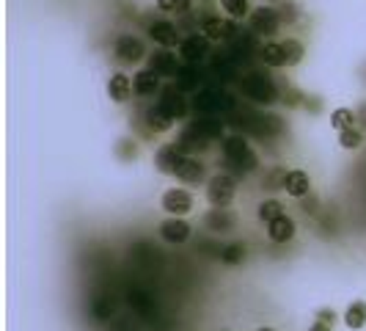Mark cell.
<instances>
[{"mask_svg": "<svg viewBox=\"0 0 366 331\" xmlns=\"http://www.w3.org/2000/svg\"><path fill=\"white\" fill-rule=\"evenodd\" d=\"M157 105L174 119V122H182L188 113H190V102L185 99V94H182V88L179 86H165L163 91H160V99H157Z\"/></svg>", "mask_w": 366, "mask_h": 331, "instance_id": "ba28073f", "label": "cell"}, {"mask_svg": "<svg viewBox=\"0 0 366 331\" xmlns=\"http://www.w3.org/2000/svg\"><path fill=\"white\" fill-rule=\"evenodd\" d=\"M196 75H199V64H182V67H179V72H176V86H179L182 91L199 88Z\"/></svg>", "mask_w": 366, "mask_h": 331, "instance_id": "f1b7e54d", "label": "cell"}, {"mask_svg": "<svg viewBox=\"0 0 366 331\" xmlns=\"http://www.w3.org/2000/svg\"><path fill=\"white\" fill-rule=\"evenodd\" d=\"M185 155H201V152H207L210 147H213V141L210 138H204L201 133H196L190 124L176 136V141H174Z\"/></svg>", "mask_w": 366, "mask_h": 331, "instance_id": "2e32d148", "label": "cell"}, {"mask_svg": "<svg viewBox=\"0 0 366 331\" xmlns=\"http://www.w3.org/2000/svg\"><path fill=\"white\" fill-rule=\"evenodd\" d=\"M284 53H287V67H297L306 56V47L297 42V39H287L284 42Z\"/></svg>", "mask_w": 366, "mask_h": 331, "instance_id": "d590c367", "label": "cell"}, {"mask_svg": "<svg viewBox=\"0 0 366 331\" xmlns=\"http://www.w3.org/2000/svg\"><path fill=\"white\" fill-rule=\"evenodd\" d=\"M308 331H333V329H331V326H322V323H317V321H314V326H311Z\"/></svg>", "mask_w": 366, "mask_h": 331, "instance_id": "60d3db41", "label": "cell"}, {"mask_svg": "<svg viewBox=\"0 0 366 331\" xmlns=\"http://www.w3.org/2000/svg\"><path fill=\"white\" fill-rule=\"evenodd\" d=\"M157 11H168V14H188L190 11V0H154Z\"/></svg>", "mask_w": 366, "mask_h": 331, "instance_id": "8d00e7d4", "label": "cell"}, {"mask_svg": "<svg viewBox=\"0 0 366 331\" xmlns=\"http://www.w3.org/2000/svg\"><path fill=\"white\" fill-rule=\"evenodd\" d=\"M278 17H281V25H294L300 19V8L294 3H281L278 6Z\"/></svg>", "mask_w": 366, "mask_h": 331, "instance_id": "f35d334b", "label": "cell"}, {"mask_svg": "<svg viewBox=\"0 0 366 331\" xmlns=\"http://www.w3.org/2000/svg\"><path fill=\"white\" fill-rule=\"evenodd\" d=\"M339 144H342V150L356 152V150H361V147H364V133H361V130H356V127L342 130V133H339Z\"/></svg>", "mask_w": 366, "mask_h": 331, "instance_id": "4dcf8cb0", "label": "cell"}, {"mask_svg": "<svg viewBox=\"0 0 366 331\" xmlns=\"http://www.w3.org/2000/svg\"><path fill=\"white\" fill-rule=\"evenodd\" d=\"M210 47H213V42L204 33H190V36H185L179 42L176 53H179L182 64H201L210 56Z\"/></svg>", "mask_w": 366, "mask_h": 331, "instance_id": "52a82bcc", "label": "cell"}, {"mask_svg": "<svg viewBox=\"0 0 366 331\" xmlns=\"http://www.w3.org/2000/svg\"><path fill=\"white\" fill-rule=\"evenodd\" d=\"M220 8H223L231 19H242V17H248V14L253 11L248 0H220Z\"/></svg>", "mask_w": 366, "mask_h": 331, "instance_id": "1f68e13d", "label": "cell"}, {"mask_svg": "<svg viewBox=\"0 0 366 331\" xmlns=\"http://www.w3.org/2000/svg\"><path fill=\"white\" fill-rule=\"evenodd\" d=\"M160 78H163V75H157L154 70H141V72H135V78H133V88H135V97H141V99L157 97V94L163 91V86H160Z\"/></svg>", "mask_w": 366, "mask_h": 331, "instance_id": "ac0fdd59", "label": "cell"}, {"mask_svg": "<svg viewBox=\"0 0 366 331\" xmlns=\"http://www.w3.org/2000/svg\"><path fill=\"white\" fill-rule=\"evenodd\" d=\"M344 326L350 331H361L366 326V301H353L344 312Z\"/></svg>", "mask_w": 366, "mask_h": 331, "instance_id": "484cf974", "label": "cell"}, {"mask_svg": "<svg viewBox=\"0 0 366 331\" xmlns=\"http://www.w3.org/2000/svg\"><path fill=\"white\" fill-rule=\"evenodd\" d=\"M294 232H297V227H294V221L287 216V213H281L278 218H273V221L267 224V238H270L273 243H278V246L290 243L294 238Z\"/></svg>", "mask_w": 366, "mask_h": 331, "instance_id": "d6986e66", "label": "cell"}, {"mask_svg": "<svg viewBox=\"0 0 366 331\" xmlns=\"http://www.w3.org/2000/svg\"><path fill=\"white\" fill-rule=\"evenodd\" d=\"M204 177H207V166L201 163L196 155H188L185 163L179 166V171H176V179L185 182V185H199Z\"/></svg>", "mask_w": 366, "mask_h": 331, "instance_id": "603a6c76", "label": "cell"}, {"mask_svg": "<svg viewBox=\"0 0 366 331\" xmlns=\"http://www.w3.org/2000/svg\"><path fill=\"white\" fill-rule=\"evenodd\" d=\"M281 191H287V196H292V199H306L311 193V177L303 168H290V171H284Z\"/></svg>", "mask_w": 366, "mask_h": 331, "instance_id": "5bb4252c", "label": "cell"}, {"mask_svg": "<svg viewBox=\"0 0 366 331\" xmlns=\"http://www.w3.org/2000/svg\"><path fill=\"white\" fill-rule=\"evenodd\" d=\"M248 130L259 138H276V136L284 133V122L273 113H256L253 122H248Z\"/></svg>", "mask_w": 366, "mask_h": 331, "instance_id": "9a60e30c", "label": "cell"}, {"mask_svg": "<svg viewBox=\"0 0 366 331\" xmlns=\"http://www.w3.org/2000/svg\"><path fill=\"white\" fill-rule=\"evenodd\" d=\"M331 124L342 133V130H350V127H356V113L350 111V108H336L333 113H331Z\"/></svg>", "mask_w": 366, "mask_h": 331, "instance_id": "d6a6232c", "label": "cell"}, {"mask_svg": "<svg viewBox=\"0 0 366 331\" xmlns=\"http://www.w3.org/2000/svg\"><path fill=\"white\" fill-rule=\"evenodd\" d=\"M185 152L176 147V144H163L157 152H154V166L160 174H168V177H176L179 166L185 163Z\"/></svg>", "mask_w": 366, "mask_h": 331, "instance_id": "7c38bea8", "label": "cell"}, {"mask_svg": "<svg viewBox=\"0 0 366 331\" xmlns=\"http://www.w3.org/2000/svg\"><path fill=\"white\" fill-rule=\"evenodd\" d=\"M190 127H193L196 133H201L204 138H210V141H223V138H226L223 122H220L218 116H196V119L190 122Z\"/></svg>", "mask_w": 366, "mask_h": 331, "instance_id": "d4e9b609", "label": "cell"}, {"mask_svg": "<svg viewBox=\"0 0 366 331\" xmlns=\"http://www.w3.org/2000/svg\"><path fill=\"white\" fill-rule=\"evenodd\" d=\"M113 58H116L122 67H133V64H138V61L147 58V47H144V42H141L138 36L122 33V36L116 39V45H113Z\"/></svg>", "mask_w": 366, "mask_h": 331, "instance_id": "277c9868", "label": "cell"}, {"mask_svg": "<svg viewBox=\"0 0 366 331\" xmlns=\"http://www.w3.org/2000/svg\"><path fill=\"white\" fill-rule=\"evenodd\" d=\"M204 227H207L210 232L228 235V232L237 229V216H234L231 210H226V207H215V210H210V213L204 216Z\"/></svg>", "mask_w": 366, "mask_h": 331, "instance_id": "e0dca14e", "label": "cell"}, {"mask_svg": "<svg viewBox=\"0 0 366 331\" xmlns=\"http://www.w3.org/2000/svg\"><path fill=\"white\" fill-rule=\"evenodd\" d=\"M240 91H242V97L251 99L253 105H273V102H278V97H281L276 81H273L270 75H265V72H248V75H242Z\"/></svg>", "mask_w": 366, "mask_h": 331, "instance_id": "3957f363", "label": "cell"}, {"mask_svg": "<svg viewBox=\"0 0 366 331\" xmlns=\"http://www.w3.org/2000/svg\"><path fill=\"white\" fill-rule=\"evenodd\" d=\"M110 315H113V301H110L108 296L94 298V304H91V318H94V321H110Z\"/></svg>", "mask_w": 366, "mask_h": 331, "instance_id": "e575fe53", "label": "cell"}, {"mask_svg": "<svg viewBox=\"0 0 366 331\" xmlns=\"http://www.w3.org/2000/svg\"><path fill=\"white\" fill-rule=\"evenodd\" d=\"M199 33H204L210 42H220V39L234 33V22L220 19V17H204L201 25H199Z\"/></svg>", "mask_w": 366, "mask_h": 331, "instance_id": "ffe728a7", "label": "cell"}, {"mask_svg": "<svg viewBox=\"0 0 366 331\" xmlns=\"http://www.w3.org/2000/svg\"><path fill=\"white\" fill-rule=\"evenodd\" d=\"M193 204H196L193 193H188V191H182V188H171V191H165L163 199H160V207H163L168 216H188V213L193 210Z\"/></svg>", "mask_w": 366, "mask_h": 331, "instance_id": "8fae6325", "label": "cell"}, {"mask_svg": "<svg viewBox=\"0 0 366 331\" xmlns=\"http://www.w3.org/2000/svg\"><path fill=\"white\" fill-rule=\"evenodd\" d=\"M127 304H130L138 315H151V309H154V298H149L144 290H130V293H127Z\"/></svg>", "mask_w": 366, "mask_h": 331, "instance_id": "83f0119b", "label": "cell"}, {"mask_svg": "<svg viewBox=\"0 0 366 331\" xmlns=\"http://www.w3.org/2000/svg\"><path fill=\"white\" fill-rule=\"evenodd\" d=\"M314 321H317V323H322V326H331V329H333L339 318H336V312H333V309H317Z\"/></svg>", "mask_w": 366, "mask_h": 331, "instance_id": "ab89813d", "label": "cell"}, {"mask_svg": "<svg viewBox=\"0 0 366 331\" xmlns=\"http://www.w3.org/2000/svg\"><path fill=\"white\" fill-rule=\"evenodd\" d=\"M116 155H119L122 161H135V158H138V144H135L133 138H122L119 147H116Z\"/></svg>", "mask_w": 366, "mask_h": 331, "instance_id": "74e56055", "label": "cell"}, {"mask_svg": "<svg viewBox=\"0 0 366 331\" xmlns=\"http://www.w3.org/2000/svg\"><path fill=\"white\" fill-rule=\"evenodd\" d=\"M149 39L154 42V45H160V47H179V42L185 39L182 33H179V28L171 22V19H154L151 25H149Z\"/></svg>", "mask_w": 366, "mask_h": 331, "instance_id": "30bf717a", "label": "cell"}, {"mask_svg": "<svg viewBox=\"0 0 366 331\" xmlns=\"http://www.w3.org/2000/svg\"><path fill=\"white\" fill-rule=\"evenodd\" d=\"M133 94H135L133 81H130L124 72H113V75H110V81H108V97H110L113 102L124 105V102H127Z\"/></svg>", "mask_w": 366, "mask_h": 331, "instance_id": "cb8c5ba5", "label": "cell"}, {"mask_svg": "<svg viewBox=\"0 0 366 331\" xmlns=\"http://www.w3.org/2000/svg\"><path fill=\"white\" fill-rule=\"evenodd\" d=\"M259 331H276V329H267V326H265V329H259Z\"/></svg>", "mask_w": 366, "mask_h": 331, "instance_id": "b9f144b4", "label": "cell"}, {"mask_svg": "<svg viewBox=\"0 0 366 331\" xmlns=\"http://www.w3.org/2000/svg\"><path fill=\"white\" fill-rule=\"evenodd\" d=\"M248 25L256 36H276L278 28H281V17H278V8L273 6H259L248 14Z\"/></svg>", "mask_w": 366, "mask_h": 331, "instance_id": "8992f818", "label": "cell"}, {"mask_svg": "<svg viewBox=\"0 0 366 331\" xmlns=\"http://www.w3.org/2000/svg\"><path fill=\"white\" fill-rule=\"evenodd\" d=\"M144 124H147L149 133H154V136H160V133H168L171 127H174V119L154 102V105H149L147 113H144Z\"/></svg>", "mask_w": 366, "mask_h": 331, "instance_id": "7402d4cb", "label": "cell"}, {"mask_svg": "<svg viewBox=\"0 0 366 331\" xmlns=\"http://www.w3.org/2000/svg\"><path fill=\"white\" fill-rule=\"evenodd\" d=\"M248 248L245 243H228V246H220V262L223 265H240L245 259Z\"/></svg>", "mask_w": 366, "mask_h": 331, "instance_id": "f546056e", "label": "cell"}, {"mask_svg": "<svg viewBox=\"0 0 366 331\" xmlns=\"http://www.w3.org/2000/svg\"><path fill=\"white\" fill-rule=\"evenodd\" d=\"M234 193H237V182H234L231 174L210 177V182H207V202L213 207H228L234 202Z\"/></svg>", "mask_w": 366, "mask_h": 331, "instance_id": "5b68a950", "label": "cell"}, {"mask_svg": "<svg viewBox=\"0 0 366 331\" xmlns=\"http://www.w3.org/2000/svg\"><path fill=\"white\" fill-rule=\"evenodd\" d=\"M157 232H160V238H163L165 243L182 246V243H188V241H190L193 227L185 221V216H168V218L157 227Z\"/></svg>", "mask_w": 366, "mask_h": 331, "instance_id": "9c48e42d", "label": "cell"}, {"mask_svg": "<svg viewBox=\"0 0 366 331\" xmlns=\"http://www.w3.org/2000/svg\"><path fill=\"white\" fill-rule=\"evenodd\" d=\"M284 213V204L281 202H276V199H267V202H262L259 204V210H256V216H259V221L262 224H270L273 218H278Z\"/></svg>", "mask_w": 366, "mask_h": 331, "instance_id": "836d02e7", "label": "cell"}, {"mask_svg": "<svg viewBox=\"0 0 366 331\" xmlns=\"http://www.w3.org/2000/svg\"><path fill=\"white\" fill-rule=\"evenodd\" d=\"M220 155H223V163L231 166L237 174H253L259 168V155L253 152L248 138L240 133H231L220 141Z\"/></svg>", "mask_w": 366, "mask_h": 331, "instance_id": "6da1fadb", "label": "cell"}, {"mask_svg": "<svg viewBox=\"0 0 366 331\" xmlns=\"http://www.w3.org/2000/svg\"><path fill=\"white\" fill-rule=\"evenodd\" d=\"M234 108H237V99H234L228 91L218 88V86L201 88V91L193 97V105H190V111H193L196 116H220V113H228V111H234Z\"/></svg>", "mask_w": 366, "mask_h": 331, "instance_id": "7a4b0ae2", "label": "cell"}, {"mask_svg": "<svg viewBox=\"0 0 366 331\" xmlns=\"http://www.w3.org/2000/svg\"><path fill=\"white\" fill-rule=\"evenodd\" d=\"M256 56H259V61H262L265 67H270V70H281V67H287L284 42H267V45H262V47L256 50Z\"/></svg>", "mask_w": 366, "mask_h": 331, "instance_id": "44dd1931", "label": "cell"}, {"mask_svg": "<svg viewBox=\"0 0 366 331\" xmlns=\"http://www.w3.org/2000/svg\"><path fill=\"white\" fill-rule=\"evenodd\" d=\"M182 58H179V53H171L168 47H163V50H157V53H151L149 56V70H154L157 75H163V78H176V72H179V64Z\"/></svg>", "mask_w": 366, "mask_h": 331, "instance_id": "4fadbf2b", "label": "cell"}, {"mask_svg": "<svg viewBox=\"0 0 366 331\" xmlns=\"http://www.w3.org/2000/svg\"><path fill=\"white\" fill-rule=\"evenodd\" d=\"M213 72L220 75V81H231V78H237V61H234V56H231V53L215 56V58H213Z\"/></svg>", "mask_w": 366, "mask_h": 331, "instance_id": "4316f807", "label": "cell"}, {"mask_svg": "<svg viewBox=\"0 0 366 331\" xmlns=\"http://www.w3.org/2000/svg\"><path fill=\"white\" fill-rule=\"evenodd\" d=\"M199 3H210V0H199Z\"/></svg>", "mask_w": 366, "mask_h": 331, "instance_id": "7bdbcfd3", "label": "cell"}]
</instances>
